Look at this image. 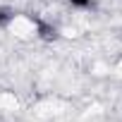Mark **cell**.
Segmentation results:
<instances>
[{"mask_svg": "<svg viewBox=\"0 0 122 122\" xmlns=\"http://www.w3.org/2000/svg\"><path fill=\"white\" fill-rule=\"evenodd\" d=\"M36 26H38V34H41V38H46V41H53L57 34H55V29L53 26H48V24H43V22H36Z\"/></svg>", "mask_w": 122, "mask_h": 122, "instance_id": "cell-1", "label": "cell"}, {"mask_svg": "<svg viewBox=\"0 0 122 122\" xmlns=\"http://www.w3.org/2000/svg\"><path fill=\"white\" fill-rule=\"evenodd\" d=\"M10 19H12V12H10L7 7H0V26H7Z\"/></svg>", "mask_w": 122, "mask_h": 122, "instance_id": "cell-2", "label": "cell"}, {"mask_svg": "<svg viewBox=\"0 0 122 122\" xmlns=\"http://www.w3.org/2000/svg\"><path fill=\"white\" fill-rule=\"evenodd\" d=\"M70 3H72L74 7H89V5H91V0H70Z\"/></svg>", "mask_w": 122, "mask_h": 122, "instance_id": "cell-3", "label": "cell"}]
</instances>
